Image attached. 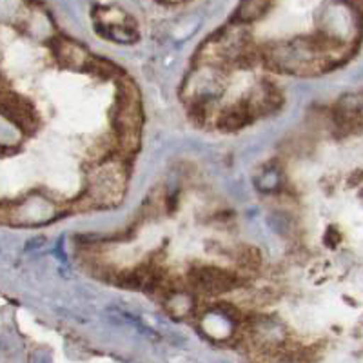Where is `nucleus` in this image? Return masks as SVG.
I'll use <instances>...</instances> for the list:
<instances>
[{
	"mask_svg": "<svg viewBox=\"0 0 363 363\" xmlns=\"http://www.w3.org/2000/svg\"><path fill=\"white\" fill-rule=\"evenodd\" d=\"M125 191V171L118 162H104L89 178V189L80 203L84 207H111L118 203Z\"/></svg>",
	"mask_w": 363,
	"mask_h": 363,
	"instance_id": "3",
	"label": "nucleus"
},
{
	"mask_svg": "<svg viewBox=\"0 0 363 363\" xmlns=\"http://www.w3.org/2000/svg\"><path fill=\"white\" fill-rule=\"evenodd\" d=\"M118 96L115 106V124L116 145L124 155H133L140 144L142 129V106L140 95L135 84L128 79L120 80Z\"/></svg>",
	"mask_w": 363,
	"mask_h": 363,
	"instance_id": "2",
	"label": "nucleus"
},
{
	"mask_svg": "<svg viewBox=\"0 0 363 363\" xmlns=\"http://www.w3.org/2000/svg\"><path fill=\"white\" fill-rule=\"evenodd\" d=\"M187 278H189L187 281L191 293L207 294V296L229 293L240 285V277L236 272L216 265H194L191 267Z\"/></svg>",
	"mask_w": 363,
	"mask_h": 363,
	"instance_id": "4",
	"label": "nucleus"
},
{
	"mask_svg": "<svg viewBox=\"0 0 363 363\" xmlns=\"http://www.w3.org/2000/svg\"><path fill=\"white\" fill-rule=\"evenodd\" d=\"M269 8H271V0H242L235 15L236 24H252L260 21Z\"/></svg>",
	"mask_w": 363,
	"mask_h": 363,
	"instance_id": "7",
	"label": "nucleus"
},
{
	"mask_svg": "<svg viewBox=\"0 0 363 363\" xmlns=\"http://www.w3.org/2000/svg\"><path fill=\"white\" fill-rule=\"evenodd\" d=\"M53 53L58 64H62L64 67H71V69L86 71L91 60V55L84 50L82 45L69 40V38H57L53 42Z\"/></svg>",
	"mask_w": 363,
	"mask_h": 363,
	"instance_id": "6",
	"label": "nucleus"
},
{
	"mask_svg": "<svg viewBox=\"0 0 363 363\" xmlns=\"http://www.w3.org/2000/svg\"><path fill=\"white\" fill-rule=\"evenodd\" d=\"M333 120H335L338 131L345 133V135L358 131L362 125V96L349 95L342 99V102L336 106Z\"/></svg>",
	"mask_w": 363,
	"mask_h": 363,
	"instance_id": "5",
	"label": "nucleus"
},
{
	"mask_svg": "<svg viewBox=\"0 0 363 363\" xmlns=\"http://www.w3.org/2000/svg\"><path fill=\"white\" fill-rule=\"evenodd\" d=\"M347 55V44L320 33L316 37L294 38L265 48L262 58L272 69L281 73L314 77L335 67L340 60H345Z\"/></svg>",
	"mask_w": 363,
	"mask_h": 363,
	"instance_id": "1",
	"label": "nucleus"
}]
</instances>
